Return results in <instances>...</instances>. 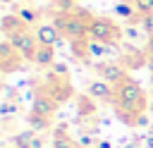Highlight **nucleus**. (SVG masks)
I'll return each instance as SVG.
<instances>
[{
    "label": "nucleus",
    "mask_w": 153,
    "mask_h": 148,
    "mask_svg": "<svg viewBox=\"0 0 153 148\" xmlns=\"http://www.w3.org/2000/svg\"><path fill=\"white\" fill-rule=\"evenodd\" d=\"M86 55L88 57H105L108 55V48H105V43H100V41H86Z\"/></svg>",
    "instance_id": "nucleus-14"
},
{
    "label": "nucleus",
    "mask_w": 153,
    "mask_h": 148,
    "mask_svg": "<svg viewBox=\"0 0 153 148\" xmlns=\"http://www.w3.org/2000/svg\"><path fill=\"white\" fill-rule=\"evenodd\" d=\"M53 24L57 26V31H60L65 38H69V41H74V43H81V41L88 38V21H84L81 14L62 12V14L55 17Z\"/></svg>",
    "instance_id": "nucleus-2"
},
{
    "label": "nucleus",
    "mask_w": 153,
    "mask_h": 148,
    "mask_svg": "<svg viewBox=\"0 0 153 148\" xmlns=\"http://www.w3.org/2000/svg\"><path fill=\"white\" fill-rule=\"evenodd\" d=\"M14 112H19V105H14V103H10V100H5V103L0 105V117H10V115H14Z\"/></svg>",
    "instance_id": "nucleus-19"
},
{
    "label": "nucleus",
    "mask_w": 153,
    "mask_h": 148,
    "mask_svg": "<svg viewBox=\"0 0 153 148\" xmlns=\"http://www.w3.org/2000/svg\"><path fill=\"white\" fill-rule=\"evenodd\" d=\"M50 2H57V5H62V2H65V7H67V2H69V0H50Z\"/></svg>",
    "instance_id": "nucleus-30"
},
{
    "label": "nucleus",
    "mask_w": 153,
    "mask_h": 148,
    "mask_svg": "<svg viewBox=\"0 0 153 148\" xmlns=\"http://www.w3.org/2000/svg\"><path fill=\"white\" fill-rule=\"evenodd\" d=\"M124 148H139V146H136V141H129V143H127Z\"/></svg>",
    "instance_id": "nucleus-28"
},
{
    "label": "nucleus",
    "mask_w": 153,
    "mask_h": 148,
    "mask_svg": "<svg viewBox=\"0 0 153 148\" xmlns=\"http://www.w3.org/2000/svg\"><path fill=\"white\" fill-rule=\"evenodd\" d=\"M134 12H136V7H134V5H129V2H117V5H115V14H117V17H122V19L134 17Z\"/></svg>",
    "instance_id": "nucleus-17"
},
{
    "label": "nucleus",
    "mask_w": 153,
    "mask_h": 148,
    "mask_svg": "<svg viewBox=\"0 0 153 148\" xmlns=\"http://www.w3.org/2000/svg\"><path fill=\"white\" fill-rule=\"evenodd\" d=\"M19 57H22V55L14 50V45L10 43V38L0 41V62H2V72L14 69L17 64H12V62H19Z\"/></svg>",
    "instance_id": "nucleus-8"
},
{
    "label": "nucleus",
    "mask_w": 153,
    "mask_h": 148,
    "mask_svg": "<svg viewBox=\"0 0 153 148\" xmlns=\"http://www.w3.org/2000/svg\"><path fill=\"white\" fill-rule=\"evenodd\" d=\"M148 50L153 53V36H148Z\"/></svg>",
    "instance_id": "nucleus-29"
},
{
    "label": "nucleus",
    "mask_w": 153,
    "mask_h": 148,
    "mask_svg": "<svg viewBox=\"0 0 153 148\" xmlns=\"http://www.w3.org/2000/svg\"><path fill=\"white\" fill-rule=\"evenodd\" d=\"M91 148H98V146H91Z\"/></svg>",
    "instance_id": "nucleus-33"
},
{
    "label": "nucleus",
    "mask_w": 153,
    "mask_h": 148,
    "mask_svg": "<svg viewBox=\"0 0 153 148\" xmlns=\"http://www.w3.org/2000/svg\"><path fill=\"white\" fill-rule=\"evenodd\" d=\"M136 127H148V117L146 115H139L136 117Z\"/></svg>",
    "instance_id": "nucleus-22"
},
{
    "label": "nucleus",
    "mask_w": 153,
    "mask_h": 148,
    "mask_svg": "<svg viewBox=\"0 0 153 148\" xmlns=\"http://www.w3.org/2000/svg\"><path fill=\"white\" fill-rule=\"evenodd\" d=\"M53 72H55L57 76H62V79L69 74V69H67V64H65V62H55V64H53Z\"/></svg>",
    "instance_id": "nucleus-21"
},
{
    "label": "nucleus",
    "mask_w": 153,
    "mask_h": 148,
    "mask_svg": "<svg viewBox=\"0 0 153 148\" xmlns=\"http://www.w3.org/2000/svg\"><path fill=\"white\" fill-rule=\"evenodd\" d=\"M151 81H153V62H151Z\"/></svg>",
    "instance_id": "nucleus-32"
},
{
    "label": "nucleus",
    "mask_w": 153,
    "mask_h": 148,
    "mask_svg": "<svg viewBox=\"0 0 153 148\" xmlns=\"http://www.w3.org/2000/svg\"><path fill=\"white\" fill-rule=\"evenodd\" d=\"M10 43L14 45V50L24 57V60H33L36 50H38V41H36V33H31L29 29H22L17 33L10 36Z\"/></svg>",
    "instance_id": "nucleus-4"
},
{
    "label": "nucleus",
    "mask_w": 153,
    "mask_h": 148,
    "mask_svg": "<svg viewBox=\"0 0 153 148\" xmlns=\"http://www.w3.org/2000/svg\"><path fill=\"white\" fill-rule=\"evenodd\" d=\"M55 107H57V103H55L50 95H36L33 103H31V112H38V115H43V117H50V115L55 112Z\"/></svg>",
    "instance_id": "nucleus-9"
},
{
    "label": "nucleus",
    "mask_w": 153,
    "mask_h": 148,
    "mask_svg": "<svg viewBox=\"0 0 153 148\" xmlns=\"http://www.w3.org/2000/svg\"><path fill=\"white\" fill-rule=\"evenodd\" d=\"M141 29L148 33V36H153V12L151 14H143L141 17Z\"/></svg>",
    "instance_id": "nucleus-20"
},
{
    "label": "nucleus",
    "mask_w": 153,
    "mask_h": 148,
    "mask_svg": "<svg viewBox=\"0 0 153 148\" xmlns=\"http://www.w3.org/2000/svg\"><path fill=\"white\" fill-rule=\"evenodd\" d=\"M14 14H17L26 26H31V24H36V21H38V12H36V10H31V7H22V5H19Z\"/></svg>",
    "instance_id": "nucleus-15"
},
{
    "label": "nucleus",
    "mask_w": 153,
    "mask_h": 148,
    "mask_svg": "<svg viewBox=\"0 0 153 148\" xmlns=\"http://www.w3.org/2000/svg\"><path fill=\"white\" fill-rule=\"evenodd\" d=\"M115 93L117 91H112V84H108V81H91L88 86H86V95L88 98H93V100H105V103H110L112 98H115Z\"/></svg>",
    "instance_id": "nucleus-7"
},
{
    "label": "nucleus",
    "mask_w": 153,
    "mask_h": 148,
    "mask_svg": "<svg viewBox=\"0 0 153 148\" xmlns=\"http://www.w3.org/2000/svg\"><path fill=\"white\" fill-rule=\"evenodd\" d=\"M33 138H36V131H33V129H24V131L14 134L12 141H14V148H31Z\"/></svg>",
    "instance_id": "nucleus-12"
},
{
    "label": "nucleus",
    "mask_w": 153,
    "mask_h": 148,
    "mask_svg": "<svg viewBox=\"0 0 153 148\" xmlns=\"http://www.w3.org/2000/svg\"><path fill=\"white\" fill-rule=\"evenodd\" d=\"M31 148H43V138L36 134V138H33V143H31Z\"/></svg>",
    "instance_id": "nucleus-23"
},
{
    "label": "nucleus",
    "mask_w": 153,
    "mask_h": 148,
    "mask_svg": "<svg viewBox=\"0 0 153 148\" xmlns=\"http://www.w3.org/2000/svg\"><path fill=\"white\" fill-rule=\"evenodd\" d=\"M134 7L136 12L143 17V14H151L153 12V0H134Z\"/></svg>",
    "instance_id": "nucleus-18"
},
{
    "label": "nucleus",
    "mask_w": 153,
    "mask_h": 148,
    "mask_svg": "<svg viewBox=\"0 0 153 148\" xmlns=\"http://www.w3.org/2000/svg\"><path fill=\"white\" fill-rule=\"evenodd\" d=\"M33 33H36L38 45H50V48L60 45V38H62V33L57 31V26H55V24H38Z\"/></svg>",
    "instance_id": "nucleus-6"
},
{
    "label": "nucleus",
    "mask_w": 153,
    "mask_h": 148,
    "mask_svg": "<svg viewBox=\"0 0 153 148\" xmlns=\"http://www.w3.org/2000/svg\"><path fill=\"white\" fill-rule=\"evenodd\" d=\"M31 62L38 64V67H53V64H55V48H50V45H38V50H36V55H33Z\"/></svg>",
    "instance_id": "nucleus-10"
},
{
    "label": "nucleus",
    "mask_w": 153,
    "mask_h": 148,
    "mask_svg": "<svg viewBox=\"0 0 153 148\" xmlns=\"http://www.w3.org/2000/svg\"><path fill=\"white\" fill-rule=\"evenodd\" d=\"M124 33H127V36H129V38H136V29H127V31H124Z\"/></svg>",
    "instance_id": "nucleus-27"
},
{
    "label": "nucleus",
    "mask_w": 153,
    "mask_h": 148,
    "mask_svg": "<svg viewBox=\"0 0 153 148\" xmlns=\"http://www.w3.org/2000/svg\"><path fill=\"white\" fill-rule=\"evenodd\" d=\"M117 36V26L112 19L108 17H93L88 19V38L91 41H100V43H110Z\"/></svg>",
    "instance_id": "nucleus-3"
},
{
    "label": "nucleus",
    "mask_w": 153,
    "mask_h": 148,
    "mask_svg": "<svg viewBox=\"0 0 153 148\" xmlns=\"http://www.w3.org/2000/svg\"><path fill=\"white\" fill-rule=\"evenodd\" d=\"M115 91H117L115 93V112L127 124H136V117L143 115V110H146V93H143V88L134 79L127 76Z\"/></svg>",
    "instance_id": "nucleus-1"
},
{
    "label": "nucleus",
    "mask_w": 153,
    "mask_h": 148,
    "mask_svg": "<svg viewBox=\"0 0 153 148\" xmlns=\"http://www.w3.org/2000/svg\"><path fill=\"white\" fill-rule=\"evenodd\" d=\"M96 69H98L100 79H103V81H108V84H112L115 88L127 79V72H124L117 62H103V64H96Z\"/></svg>",
    "instance_id": "nucleus-5"
},
{
    "label": "nucleus",
    "mask_w": 153,
    "mask_h": 148,
    "mask_svg": "<svg viewBox=\"0 0 153 148\" xmlns=\"http://www.w3.org/2000/svg\"><path fill=\"white\" fill-rule=\"evenodd\" d=\"M105 48H108V55H115V53H117V45H112V41L105 43Z\"/></svg>",
    "instance_id": "nucleus-25"
},
{
    "label": "nucleus",
    "mask_w": 153,
    "mask_h": 148,
    "mask_svg": "<svg viewBox=\"0 0 153 148\" xmlns=\"http://www.w3.org/2000/svg\"><path fill=\"white\" fill-rule=\"evenodd\" d=\"M0 2H2V5H10V2H12V0H0Z\"/></svg>",
    "instance_id": "nucleus-31"
},
{
    "label": "nucleus",
    "mask_w": 153,
    "mask_h": 148,
    "mask_svg": "<svg viewBox=\"0 0 153 148\" xmlns=\"http://www.w3.org/2000/svg\"><path fill=\"white\" fill-rule=\"evenodd\" d=\"M26 122H29V129H33V131H45L50 127V119L43 117V115H38V112H31Z\"/></svg>",
    "instance_id": "nucleus-13"
},
{
    "label": "nucleus",
    "mask_w": 153,
    "mask_h": 148,
    "mask_svg": "<svg viewBox=\"0 0 153 148\" xmlns=\"http://www.w3.org/2000/svg\"><path fill=\"white\" fill-rule=\"evenodd\" d=\"M50 148H53V146H50Z\"/></svg>",
    "instance_id": "nucleus-34"
},
{
    "label": "nucleus",
    "mask_w": 153,
    "mask_h": 148,
    "mask_svg": "<svg viewBox=\"0 0 153 148\" xmlns=\"http://www.w3.org/2000/svg\"><path fill=\"white\" fill-rule=\"evenodd\" d=\"M53 148H74V141L65 131H55L53 134Z\"/></svg>",
    "instance_id": "nucleus-16"
},
{
    "label": "nucleus",
    "mask_w": 153,
    "mask_h": 148,
    "mask_svg": "<svg viewBox=\"0 0 153 148\" xmlns=\"http://www.w3.org/2000/svg\"><path fill=\"white\" fill-rule=\"evenodd\" d=\"M96 146H98V148H112V143H110V141H98Z\"/></svg>",
    "instance_id": "nucleus-26"
},
{
    "label": "nucleus",
    "mask_w": 153,
    "mask_h": 148,
    "mask_svg": "<svg viewBox=\"0 0 153 148\" xmlns=\"http://www.w3.org/2000/svg\"><path fill=\"white\" fill-rule=\"evenodd\" d=\"M143 146H146V148H153V134L143 136Z\"/></svg>",
    "instance_id": "nucleus-24"
},
{
    "label": "nucleus",
    "mask_w": 153,
    "mask_h": 148,
    "mask_svg": "<svg viewBox=\"0 0 153 148\" xmlns=\"http://www.w3.org/2000/svg\"><path fill=\"white\" fill-rule=\"evenodd\" d=\"M0 26H2V31H5V36H7V38H10L12 33H17V31L26 29V24H24V21H22V19H19L17 14H5V17H2V24H0Z\"/></svg>",
    "instance_id": "nucleus-11"
}]
</instances>
